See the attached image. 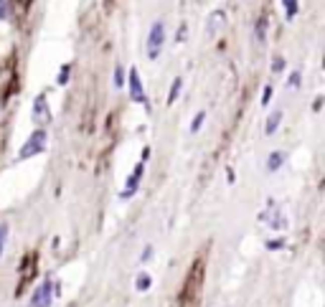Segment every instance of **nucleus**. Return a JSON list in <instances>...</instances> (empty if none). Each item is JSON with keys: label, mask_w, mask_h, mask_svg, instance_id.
<instances>
[{"label": "nucleus", "mask_w": 325, "mask_h": 307, "mask_svg": "<svg viewBox=\"0 0 325 307\" xmlns=\"http://www.w3.org/2000/svg\"><path fill=\"white\" fill-rule=\"evenodd\" d=\"M224 23H226V13H224V11H214V13L209 16V23H206V36L214 38V36L221 31Z\"/></svg>", "instance_id": "0eeeda50"}, {"label": "nucleus", "mask_w": 325, "mask_h": 307, "mask_svg": "<svg viewBox=\"0 0 325 307\" xmlns=\"http://www.w3.org/2000/svg\"><path fill=\"white\" fill-rule=\"evenodd\" d=\"M282 8H284V18L295 21V16L300 11V3H297V0H282Z\"/></svg>", "instance_id": "9d476101"}, {"label": "nucleus", "mask_w": 325, "mask_h": 307, "mask_svg": "<svg viewBox=\"0 0 325 307\" xmlns=\"http://www.w3.org/2000/svg\"><path fill=\"white\" fill-rule=\"evenodd\" d=\"M203 122H206V112L201 109V112H196V117H193V122H191V132L196 135V132L203 127Z\"/></svg>", "instance_id": "dca6fc26"}, {"label": "nucleus", "mask_w": 325, "mask_h": 307, "mask_svg": "<svg viewBox=\"0 0 325 307\" xmlns=\"http://www.w3.org/2000/svg\"><path fill=\"white\" fill-rule=\"evenodd\" d=\"M282 246H284V239H272V241L267 244V249H269V251H279Z\"/></svg>", "instance_id": "412c9836"}, {"label": "nucleus", "mask_w": 325, "mask_h": 307, "mask_svg": "<svg viewBox=\"0 0 325 307\" xmlns=\"http://www.w3.org/2000/svg\"><path fill=\"white\" fill-rule=\"evenodd\" d=\"M186 36H188V26L183 23V26L178 28V36H176V41H178V44H183V41H186Z\"/></svg>", "instance_id": "b1692460"}, {"label": "nucleus", "mask_w": 325, "mask_h": 307, "mask_svg": "<svg viewBox=\"0 0 325 307\" xmlns=\"http://www.w3.org/2000/svg\"><path fill=\"white\" fill-rule=\"evenodd\" d=\"M279 122H282V109H274L269 117H267V125H264V135H274L279 130Z\"/></svg>", "instance_id": "1a4fd4ad"}, {"label": "nucleus", "mask_w": 325, "mask_h": 307, "mask_svg": "<svg viewBox=\"0 0 325 307\" xmlns=\"http://www.w3.org/2000/svg\"><path fill=\"white\" fill-rule=\"evenodd\" d=\"M162 46H166V23L155 21L150 26V33H147V59L155 61L162 54Z\"/></svg>", "instance_id": "f03ea898"}, {"label": "nucleus", "mask_w": 325, "mask_h": 307, "mask_svg": "<svg viewBox=\"0 0 325 307\" xmlns=\"http://www.w3.org/2000/svg\"><path fill=\"white\" fill-rule=\"evenodd\" d=\"M130 99L132 102H140V104H145L147 109H150V102H147V97H145V92H142V82H140V74H137V69H130Z\"/></svg>", "instance_id": "423d86ee"}, {"label": "nucleus", "mask_w": 325, "mask_h": 307, "mask_svg": "<svg viewBox=\"0 0 325 307\" xmlns=\"http://www.w3.org/2000/svg\"><path fill=\"white\" fill-rule=\"evenodd\" d=\"M54 297H56V284H54V279H44V284H41V287L33 292V297H31V307H51Z\"/></svg>", "instance_id": "7ed1b4c3"}, {"label": "nucleus", "mask_w": 325, "mask_h": 307, "mask_svg": "<svg viewBox=\"0 0 325 307\" xmlns=\"http://www.w3.org/2000/svg\"><path fill=\"white\" fill-rule=\"evenodd\" d=\"M8 234H11V226H8V223H0V256H3V251H6Z\"/></svg>", "instance_id": "f3484780"}, {"label": "nucleus", "mask_w": 325, "mask_h": 307, "mask_svg": "<svg viewBox=\"0 0 325 307\" xmlns=\"http://www.w3.org/2000/svg\"><path fill=\"white\" fill-rule=\"evenodd\" d=\"M11 16V6H8V0H0V21H8Z\"/></svg>", "instance_id": "6ab92c4d"}, {"label": "nucleus", "mask_w": 325, "mask_h": 307, "mask_svg": "<svg viewBox=\"0 0 325 307\" xmlns=\"http://www.w3.org/2000/svg\"><path fill=\"white\" fill-rule=\"evenodd\" d=\"M300 79H302V74H300V69H295V71L290 74V79H287V89H290V92H297V89H300Z\"/></svg>", "instance_id": "2eb2a0df"}, {"label": "nucleus", "mask_w": 325, "mask_h": 307, "mask_svg": "<svg viewBox=\"0 0 325 307\" xmlns=\"http://www.w3.org/2000/svg\"><path fill=\"white\" fill-rule=\"evenodd\" d=\"M181 89H183V79H181V76H176V79H173V84H171V94H168V104H176V99H178V94H181Z\"/></svg>", "instance_id": "ddd939ff"}, {"label": "nucleus", "mask_w": 325, "mask_h": 307, "mask_svg": "<svg viewBox=\"0 0 325 307\" xmlns=\"http://www.w3.org/2000/svg\"><path fill=\"white\" fill-rule=\"evenodd\" d=\"M282 69H284V59H282V56H274V61H272V71H274V74H282Z\"/></svg>", "instance_id": "aec40b11"}, {"label": "nucleus", "mask_w": 325, "mask_h": 307, "mask_svg": "<svg viewBox=\"0 0 325 307\" xmlns=\"http://www.w3.org/2000/svg\"><path fill=\"white\" fill-rule=\"evenodd\" d=\"M142 173H145V163L140 160V163L135 165L132 175L127 178V185H125V190H122V193H119V198H122V201H127V198H132V196L137 193V185H140V180H142Z\"/></svg>", "instance_id": "39448f33"}, {"label": "nucleus", "mask_w": 325, "mask_h": 307, "mask_svg": "<svg viewBox=\"0 0 325 307\" xmlns=\"http://www.w3.org/2000/svg\"><path fill=\"white\" fill-rule=\"evenodd\" d=\"M254 38H257V44H264V38H267V18L264 16L254 26Z\"/></svg>", "instance_id": "f8f14e48"}, {"label": "nucleus", "mask_w": 325, "mask_h": 307, "mask_svg": "<svg viewBox=\"0 0 325 307\" xmlns=\"http://www.w3.org/2000/svg\"><path fill=\"white\" fill-rule=\"evenodd\" d=\"M69 76H71V66L64 64L61 71H59V76H56V84H59V87H66V84H69Z\"/></svg>", "instance_id": "4468645a"}, {"label": "nucleus", "mask_w": 325, "mask_h": 307, "mask_svg": "<svg viewBox=\"0 0 325 307\" xmlns=\"http://www.w3.org/2000/svg\"><path fill=\"white\" fill-rule=\"evenodd\" d=\"M152 254H155V249H152V246H145V251L140 254V264H145V261H150V259H152Z\"/></svg>", "instance_id": "4be33fe9"}, {"label": "nucleus", "mask_w": 325, "mask_h": 307, "mask_svg": "<svg viewBox=\"0 0 325 307\" xmlns=\"http://www.w3.org/2000/svg\"><path fill=\"white\" fill-rule=\"evenodd\" d=\"M114 87L117 89L125 87V69H122V66H114Z\"/></svg>", "instance_id": "a211bd4d"}, {"label": "nucleus", "mask_w": 325, "mask_h": 307, "mask_svg": "<svg viewBox=\"0 0 325 307\" xmlns=\"http://www.w3.org/2000/svg\"><path fill=\"white\" fill-rule=\"evenodd\" d=\"M284 160H287V152H284V150L269 152V158H267V170H269V173H277V170L284 165Z\"/></svg>", "instance_id": "6e6552de"}, {"label": "nucleus", "mask_w": 325, "mask_h": 307, "mask_svg": "<svg viewBox=\"0 0 325 307\" xmlns=\"http://www.w3.org/2000/svg\"><path fill=\"white\" fill-rule=\"evenodd\" d=\"M33 122H36L38 127H46V125L51 122V112H49V99H46V94H38V97L33 99Z\"/></svg>", "instance_id": "20e7f679"}, {"label": "nucleus", "mask_w": 325, "mask_h": 307, "mask_svg": "<svg viewBox=\"0 0 325 307\" xmlns=\"http://www.w3.org/2000/svg\"><path fill=\"white\" fill-rule=\"evenodd\" d=\"M272 102V87H264V92H262V107H267Z\"/></svg>", "instance_id": "5701e85b"}, {"label": "nucleus", "mask_w": 325, "mask_h": 307, "mask_svg": "<svg viewBox=\"0 0 325 307\" xmlns=\"http://www.w3.org/2000/svg\"><path fill=\"white\" fill-rule=\"evenodd\" d=\"M150 284H152V277H150L147 272H140L137 279H135V289H137V292H147Z\"/></svg>", "instance_id": "9b49d317"}, {"label": "nucleus", "mask_w": 325, "mask_h": 307, "mask_svg": "<svg viewBox=\"0 0 325 307\" xmlns=\"http://www.w3.org/2000/svg\"><path fill=\"white\" fill-rule=\"evenodd\" d=\"M46 140H49V132H46V127H36L33 130V135L26 140V145L21 147V152H18V163H23V160H31L33 155H38V152H44V147H46Z\"/></svg>", "instance_id": "f257e3e1"}]
</instances>
